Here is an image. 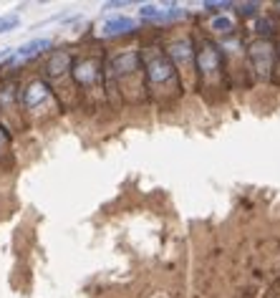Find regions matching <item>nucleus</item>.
<instances>
[{
    "label": "nucleus",
    "instance_id": "f257e3e1",
    "mask_svg": "<svg viewBox=\"0 0 280 298\" xmlns=\"http://www.w3.org/2000/svg\"><path fill=\"white\" fill-rule=\"evenodd\" d=\"M144 76H146V83L149 89L154 91H162V89H177V69L175 63L169 61L167 53L162 51H154L146 56V63H144Z\"/></svg>",
    "mask_w": 280,
    "mask_h": 298
},
{
    "label": "nucleus",
    "instance_id": "9d476101",
    "mask_svg": "<svg viewBox=\"0 0 280 298\" xmlns=\"http://www.w3.org/2000/svg\"><path fill=\"white\" fill-rule=\"evenodd\" d=\"M212 28H214V31L227 33V31L232 28V20H230V18H214V20H212Z\"/></svg>",
    "mask_w": 280,
    "mask_h": 298
},
{
    "label": "nucleus",
    "instance_id": "423d86ee",
    "mask_svg": "<svg viewBox=\"0 0 280 298\" xmlns=\"http://www.w3.org/2000/svg\"><path fill=\"white\" fill-rule=\"evenodd\" d=\"M51 99V89L46 81H33L28 83V86L23 89V96H20V101H23L26 109H40L43 104H46Z\"/></svg>",
    "mask_w": 280,
    "mask_h": 298
},
{
    "label": "nucleus",
    "instance_id": "9b49d317",
    "mask_svg": "<svg viewBox=\"0 0 280 298\" xmlns=\"http://www.w3.org/2000/svg\"><path fill=\"white\" fill-rule=\"evenodd\" d=\"M13 53V48H5V51H0V56H10Z\"/></svg>",
    "mask_w": 280,
    "mask_h": 298
},
{
    "label": "nucleus",
    "instance_id": "7ed1b4c3",
    "mask_svg": "<svg viewBox=\"0 0 280 298\" xmlns=\"http://www.w3.org/2000/svg\"><path fill=\"white\" fill-rule=\"evenodd\" d=\"M51 46H53V38H48V36L33 38V40H28V43H23L20 48H13V53H10V66H13V69L23 66V63H28L31 58L40 56L43 51H48Z\"/></svg>",
    "mask_w": 280,
    "mask_h": 298
},
{
    "label": "nucleus",
    "instance_id": "6e6552de",
    "mask_svg": "<svg viewBox=\"0 0 280 298\" xmlns=\"http://www.w3.org/2000/svg\"><path fill=\"white\" fill-rule=\"evenodd\" d=\"M137 28V20L132 18H126V15H116V18H109V20H104V26H101V36H121V33H132Z\"/></svg>",
    "mask_w": 280,
    "mask_h": 298
},
{
    "label": "nucleus",
    "instance_id": "1a4fd4ad",
    "mask_svg": "<svg viewBox=\"0 0 280 298\" xmlns=\"http://www.w3.org/2000/svg\"><path fill=\"white\" fill-rule=\"evenodd\" d=\"M20 18L15 13H8V15H0V33H10L13 28H18Z\"/></svg>",
    "mask_w": 280,
    "mask_h": 298
},
{
    "label": "nucleus",
    "instance_id": "0eeeda50",
    "mask_svg": "<svg viewBox=\"0 0 280 298\" xmlns=\"http://www.w3.org/2000/svg\"><path fill=\"white\" fill-rule=\"evenodd\" d=\"M169 61L175 63V69H189L195 63V48H192L187 38L169 46Z\"/></svg>",
    "mask_w": 280,
    "mask_h": 298
},
{
    "label": "nucleus",
    "instance_id": "20e7f679",
    "mask_svg": "<svg viewBox=\"0 0 280 298\" xmlns=\"http://www.w3.org/2000/svg\"><path fill=\"white\" fill-rule=\"evenodd\" d=\"M197 69L202 74V78H212L214 74H220L222 69V56L214 43H202L197 51Z\"/></svg>",
    "mask_w": 280,
    "mask_h": 298
},
{
    "label": "nucleus",
    "instance_id": "f03ea898",
    "mask_svg": "<svg viewBox=\"0 0 280 298\" xmlns=\"http://www.w3.org/2000/svg\"><path fill=\"white\" fill-rule=\"evenodd\" d=\"M71 74L81 89H96L101 83V63L94 56H86L71 66Z\"/></svg>",
    "mask_w": 280,
    "mask_h": 298
},
{
    "label": "nucleus",
    "instance_id": "39448f33",
    "mask_svg": "<svg viewBox=\"0 0 280 298\" xmlns=\"http://www.w3.org/2000/svg\"><path fill=\"white\" fill-rule=\"evenodd\" d=\"M273 43L270 40H255L250 46V63L260 76H270L273 71Z\"/></svg>",
    "mask_w": 280,
    "mask_h": 298
}]
</instances>
